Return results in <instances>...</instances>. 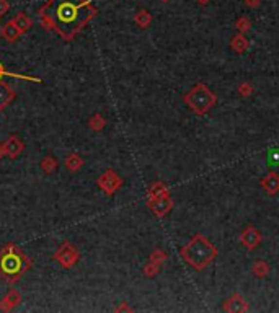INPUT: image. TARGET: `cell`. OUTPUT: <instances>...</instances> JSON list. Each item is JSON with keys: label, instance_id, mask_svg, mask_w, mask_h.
I'll return each mask as SVG.
<instances>
[{"label": "cell", "instance_id": "obj_23", "mask_svg": "<svg viewBox=\"0 0 279 313\" xmlns=\"http://www.w3.org/2000/svg\"><path fill=\"white\" fill-rule=\"evenodd\" d=\"M5 75H8V72L5 71V67H3V64L0 62V80H2V78L5 77Z\"/></svg>", "mask_w": 279, "mask_h": 313}, {"label": "cell", "instance_id": "obj_7", "mask_svg": "<svg viewBox=\"0 0 279 313\" xmlns=\"http://www.w3.org/2000/svg\"><path fill=\"white\" fill-rule=\"evenodd\" d=\"M20 302H21V295L15 291V289H10V291L3 295L2 300H0V308H2L3 312H10L15 307L20 305Z\"/></svg>", "mask_w": 279, "mask_h": 313}, {"label": "cell", "instance_id": "obj_1", "mask_svg": "<svg viewBox=\"0 0 279 313\" xmlns=\"http://www.w3.org/2000/svg\"><path fill=\"white\" fill-rule=\"evenodd\" d=\"M41 25L72 41L96 15L92 0H48L38 12Z\"/></svg>", "mask_w": 279, "mask_h": 313}, {"label": "cell", "instance_id": "obj_4", "mask_svg": "<svg viewBox=\"0 0 279 313\" xmlns=\"http://www.w3.org/2000/svg\"><path fill=\"white\" fill-rule=\"evenodd\" d=\"M186 103H189V106H191L196 113H206L214 103H216V98H214V95L206 87L198 85L186 96Z\"/></svg>", "mask_w": 279, "mask_h": 313}, {"label": "cell", "instance_id": "obj_25", "mask_svg": "<svg viewBox=\"0 0 279 313\" xmlns=\"http://www.w3.org/2000/svg\"><path fill=\"white\" fill-rule=\"evenodd\" d=\"M162 2H168V0H162Z\"/></svg>", "mask_w": 279, "mask_h": 313}, {"label": "cell", "instance_id": "obj_18", "mask_svg": "<svg viewBox=\"0 0 279 313\" xmlns=\"http://www.w3.org/2000/svg\"><path fill=\"white\" fill-rule=\"evenodd\" d=\"M237 28H239L240 31H246L250 28V21L246 20V18H240V20L237 21Z\"/></svg>", "mask_w": 279, "mask_h": 313}, {"label": "cell", "instance_id": "obj_6", "mask_svg": "<svg viewBox=\"0 0 279 313\" xmlns=\"http://www.w3.org/2000/svg\"><path fill=\"white\" fill-rule=\"evenodd\" d=\"M98 186L105 191L106 194L111 196L121 186V180H119V176L116 175L113 170H108V171H105L103 175H101L100 178H98Z\"/></svg>", "mask_w": 279, "mask_h": 313}, {"label": "cell", "instance_id": "obj_15", "mask_svg": "<svg viewBox=\"0 0 279 313\" xmlns=\"http://www.w3.org/2000/svg\"><path fill=\"white\" fill-rule=\"evenodd\" d=\"M263 183H264V188H266L269 193H274V191L279 189V178L276 175H269Z\"/></svg>", "mask_w": 279, "mask_h": 313}, {"label": "cell", "instance_id": "obj_22", "mask_svg": "<svg viewBox=\"0 0 279 313\" xmlns=\"http://www.w3.org/2000/svg\"><path fill=\"white\" fill-rule=\"evenodd\" d=\"M246 5L252 8H257L260 5V0H246Z\"/></svg>", "mask_w": 279, "mask_h": 313}, {"label": "cell", "instance_id": "obj_21", "mask_svg": "<svg viewBox=\"0 0 279 313\" xmlns=\"http://www.w3.org/2000/svg\"><path fill=\"white\" fill-rule=\"evenodd\" d=\"M7 157V148H5V142L0 144V158Z\"/></svg>", "mask_w": 279, "mask_h": 313}, {"label": "cell", "instance_id": "obj_14", "mask_svg": "<svg viewBox=\"0 0 279 313\" xmlns=\"http://www.w3.org/2000/svg\"><path fill=\"white\" fill-rule=\"evenodd\" d=\"M134 21H136L141 28H147L149 25H150L152 17H150V13H149L147 10H139L136 13V17H134Z\"/></svg>", "mask_w": 279, "mask_h": 313}, {"label": "cell", "instance_id": "obj_17", "mask_svg": "<svg viewBox=\"0 0 279 313\" xmlns=\"http://www.w3.org/2000/svg\"><path fill=\"white\" fill-rule=\"evenodd\" d=\"M234 48L237 51H243L245 49V46H246V39L245 38H242V36H237V38H234Z\"/></svg>", "mask_w": 279, "mask_h": 313}, {"label": "cell", "instance_id": "obj_8", "mask_svg": "<svg viewBox=\"0 0 279 313\" xmlns=\"http://www.w3.org/2000/svg\"><path fill=\"white\" fill-rule=\"evenodd\" d=\"M5 148H7V157L10 158H17L25 148V144L18 135H10V137L5 141Z\"/></svg>", "mask_w": 279, "mask_h": 313}, {"label": "cell", "instance_id": "obj_13", "mask_svg": "<svg viewBox=\"0 0 279 313\" xmlns=\"http://www.w3.org/2000/svg\"><path fill=\"white\" fill-rule=\"evenodd\" d=\"M39 166H41V170H43L46 175H49V173H54L56 170H57V160H56L54 157H44L43 160H41L39 163Z\"/></svg>", "mask_w": 279, "mask_h": 313}, {"label": "cell", "instance_id": "obj_2", "mask_svg": "<svg viewBox=\"0 0 279 313\" xmlns=\"http://www.w3.org/2000/svg\"><path fill=\"white\" fill-rule=\"evenodd\" d=\"M25 261H28L26 256L20 250H17V246L13 243H10L0 253V271H2V274L5 276L8 281H12V276H15V281H18L20 274L28 269V266L25 268V264H23Z\"/></svg>", "mask_w": 279, "mask_h": 313}, {"label": "cell", "instance_id": "obj_11", "mask_svg": "<svg viewBox=\"0 0 279 313\" xmlns=\"http://www.w3.org/2000/svg\"><path fill=\"white\" fill-rule=\"evenodd\" d=\"M12 21H13V25H15L21 33L28 31L31 26H33V21H31V18L28 17L26 13H23V12L17 13V15L12 18Z\"/></svg>", "mask_w": 279, "mask_h": 313}, {"label": "cell", "instance_id": "obj_24", "mask_svg": "<svg viewBox=\"0 0 279 313\" xmlns=\"http://www.w3.org/2000/svg\"><path fill=\"white\" fill-rule=\"evenodd\" d=\"M198 2H199V3H207L209 0H198Z\"/></svg>", "mask_w": 279, "mask_h": 313}, {"label": "cell", "instance_id": "obj_20", "mask_svg": "<svg viewBox=\"0 0 279 313\" xmlns=\"http://www.w3.org/2000/svg\"><path fill=\"white\" fill-rule=\"evenodd\" d=\"M269 157H273V158H269V162L274 163V165H279V152H274Z\"/></svg>", "mask_w": 279, "mask_h": 313}, {"label": "cell", "instance_id": "obj_3", "mask_svg": "<svg viewBox=\"0 0 279 313\" xmlns=\"http://www.w3.org/2000/svg\"><path fill=\"white\" fill-rule=\"evenodd\" d=\"M186 259L191 261L193 266L196 268H204L214 256H216V248L211 246L204 238L198 237L191 241V245L186 248L185 251Z\"/></svg>", "mask_w": 279, "mask_h": 313}, {"label": "cell", "instance_id": "obj_19", "mask_svg": "<svg viewBox=\"0 0 279 313\" xmlns=\"http://www.w3.org/2000/svg\"><path fill=\"white\" fill-rule=\"evenodd\" d=\"M8 7L10 5H8L7 0H0V17H3L8 12Z\"/></svg>", "mask_w": 279, "mask_h": 313}, {"label": "cell", "instance_id": "obj_9", "mask_svg": "<svg viewBox=\"0 0 279 313\" xmlns=\"http://www.w3.org/2000/svg\"><path fill=\"white\" fill-rule=\"evenodd\" d=\"M23 33L18 30V28L13 25V21H7L5 25L0 28V36H2L3 39L7 41V43H15V41L20 38Z\"/></svg>", "mask_w": 279, "mask_h": 313}, {"label": "cell", "instance_id": "obj_12", "mask_svg": "<svg viewBox=\"0 0 279 313\" xmlns=\"http://www.w3.org/2000/svg\"><path fill=\"white\" fill-rule=\"evenodd\" d=\"M83 166V158L78 153H69L66 158V168L69 171L77 173Z\"/></svg>", "mask_w": 279, "mask_h": 313}, {"label": "cell", "instance_id": "obj_10", "mask_svg": "<svg viewBox=\"0 0 279 313\" xmlns=\"http://www.w3.org/2000/svg\"><path fill=\"white\" fill-rule=\"evenodd\" d=\"M15 100V90L5 82H0V111H3Z\"/></svg>", "mask_w": 279, "mask_h": 313}, {"label": "cell", "instance_id": "obj_16", "mask_svg": "<svg viewBox=\"0 0 279 313\" xmlns=\"http://www.w3.org/2000/svg\"><path fill=\"white\" fill-rule=\"evenodd\" d=\"M90 128H92L93 130H96V132L103 129V128H105V119H103V116H101V114H95V116H93V118L90 119Z\"/></svg>", "mask_w": 279, "mask_h": 313}, {"label": "cell", "instance_id": "obj_5", "mask_svg": "<svg viewBox=\"0 0 279 313\" xmlns=\"http://www.w3.org/2000/svg\"><path fill=\"white\" fill-rule=\"evenodd\" d=\"M54 261H57L64 269H71L78 261V250L71 241L62 243L57 248V251L54 253Z\"/></svg>", "mask_w": 279, "mask_h": 313}]
</instances>
